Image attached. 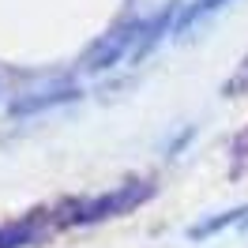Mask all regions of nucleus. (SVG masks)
Segmentation results:
<instances>
[{
  "instance_id": "obj_5",
  "label": "nucleus",
  "mask_w": 248,
  "mask_h": 248,
  "mask_svg": "<svg viewBox=\"0 0 248 248\" xmlns=\"http://www.w3.org/2000/svg\"><path fill=\"white\" fill-rule=\"evenodd\" d=\"M218 4H222V0H192V8H188V12H185L181 19H177V31H188V27L196 23V19H200V16H207V12H215Z\"/></svg>"
},
{
  "instance_id": "obj_3",
  "label": "nucleus",
  "mask_w": 248,
  "mask_h": 248,
  "mask_svg": "<svg viewBox=\"0 0 248 248\" xmlns=\"http://www.w3.org/2000/svg\"><path fill=\"white\" fill-rule=\"evenodd\" d=\"M42 237V230L34 226V222H12V226H4L0 230V248H19V245H31V241H38Z\"/></svg>"
},
{
  "instance_id": "obj_2",
  "label": "nucleus",
  "mask_w": 248,
  "mask_h": 248,
  "mask_svg": "<svg viewBox=\"0 0 248 248\" xmlns=\"http://www.w3.org/2000/svg\"><path fill=\"white\" fill-rule=\"evenodd\" d=\"M151 188L147 185H136V188H128L124 196H117V192H109V196H102V200H94L83 207V215L79 218H87V222H94V218H109V215H121V211H132L136 203L147 196Z\"/></svg>"
},
{
  "instance_id": "obj_4",
  "label": "nucleus",
  "mask_w": 248,
  "mask_h": 248,
  "mask_svg": "<svg viewBox=\"0 0 248 248\" xmlns=\"http://www.w3.org/2000/svg\"><path fill=\"white\" fill-rule=\"evenodd\" d=\"M68 94L61 91H42L38 98H19L16 106H12V113H34V109H42V106H53V102H64Z\"/></svg>"
},
{
  "instance_id": "obj_1",
  "label": "nucleus",
  "mask_w": 248,
  "mask_h": 248,
  "mask_svg": "<svg viewBox=\"0 0 248 248\" xmlns=\"http://www.w3.org/2000/svg\"><path fill=\"white\" fill-rule=\"evenodd\" d=\"M143 23H128V27H117V31H109L98 46L91 49V57H87V68L91 72H106V68H113V64H121L128 53H132V46L143 38Z\"/></svg>"
}]
</instances>
